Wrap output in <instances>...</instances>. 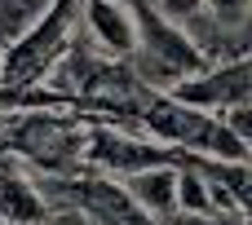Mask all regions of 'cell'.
Returning <instances> with one entry per match:
<instances>
[{
	"instance_id": "cell-1",
	"label": "cell",
	"mask_w": 252,
	"mask_h": 225,
	"mask_svg": "<svg viewBox=\"0 0 252 225\" xmlns=\"http://www.w3.org/2000/svg\"><path fill=\"white\" fill-rule=\"evenodd\" d=\"M89 119L71 106H13L0 119V150L35 177L84 172Z\"/></svg>"
},
{
	"instance_id": "cell-2",
	"label": "cell",
	"mask_w": 252,
	"mask_h": 225,
	"mask_svg": "<svg viewBox=\"0 0 252 225\" xmlns=\"http://www.w3.org/2000/svg\"><path fill=\"white\" fill-rule=\"evenodd\" d=\"M142 133L173 146V150H186L195 159H221V164H244L252 159V146L230 128L226 115H213L204 106H190L182 102L177 93H155L146 115H142Z\"/></svg>"
},
{
	"instance_id": "cell-3",
	"label": "cell",
	"mask_w": 252,
	"mask_h": 225,
	"mask_svg": "<svg viewBox=\"0 0 252 225\" xmlns=\"http://www.w3.org/2000/svg\"><path fill=\"white\" fill-rule=\"evenodd\" d=\"M133 18H137V53L128 57V66L155 93H173L182 80H195L199 71H208V57L195 44V35L182 22L164 18L151 0H133Z\"/></svg>"
},
{
	"instance_id": "cell-4",
	"label": "cell",
	"mask_w": 252,
	"mask_h": 225,
	"mask_svg": "<svg viewBox=\"0 0 252 225\" xmlns=\"http://www.w3.org/2000/svg\"><path fill=\"white\" fill-rule=\"evenodd\" d=\"M80 9L84 0H53V9L44 13V22L4 53V66H0V88H4V102L31 93L44 84V75L58 66V57L80 40L84 22H80Z\"/></svg>"
},
{
	"instance_id": "cell-5",
	"label": "cell",
	"mask_w": 252,
	"mask_h": 225,
	"mask_svg": "<svg viewBox=\"0 0 252 225\" xmlns=\"http://www.w3.org/2000/svg\"><path fill=\"white\" fill-rule=\"evenodd\" d=\"M186 150H173L155 137H146L142 128H120V124H89V146H84V168L89 172H102V177H133V172H146V168H164V164H177L186 168Z\"/></svg>"
},
{
	"instance_id": "cell-6",
	"label": "cell",
	"mask_w": 252,
	"mask_h": 225,
	"mask_svg": "<svg viewBox=\"0 0 252 225\" xmlns=\"http://www.w3.org/2000/svg\"><path fill=\"white\" fill-rule=\"evenodd\" d=\"M80 22H84L89 44L102 57L128 62L137 53V18H133V4H124V0H84Z\"/></svg>"
},
{
	"instance_id": "cell-7",
	"label": "cell",
	"mask_w": 252,
	"mask_h": 225,
	"mask_svg": "<svg viewBox=\"0 0 252 225\" xmlns=\"http://www.w3.org/2000/svg\"><path fill=\"white\" fill-rule=\"evenodd\" d=\"M53 203L31 168L0 155V221L4 225H49Z\"/></svg>"
},
{
	"instance_id": "cell-8",
	"label": "cell",
	"mask_w": 252,
	"mask_h": 225,
	"mask_svg": "<svg viewBox=\"0 0 252 225\" xmlns=\"http://www.w3.org/2000/svg\"><path fill=\"white\" fill-rule=\"evenodd\" d=\"M124 190L133 195V203L155 217V221H173L177 217V190H182V168L177 164H164V168H146V172H133L124 177Z\"/></svg>"
},
{
	"instance_id": "cell-9",
	"label": "cell",
	"mask_w": 252,
	"mask_h": 225,
	"mask_svg": "<svg viewBox=\"0 0 252 225\" xmlns=\"http://www.w3.org/2000/svg\"><path fill=\"white\" fill-rule=\"evenodd\" d=\"M49 9H53V0H0V49L9 53L13 44H22L44 22Z\"/></svg>"
},
{
	"instance_id": "cell-10",
	"label": "cell",
	"mask_w": 252,
	"mask_h": 225,
	"mask_svg": "<svg viewBox=\"0 0 252 225\" xmlns=\"http://www.w3.org/2000/svg\"><path fill=\"white\" fill-rule=\"evenodd\" d=\"M204 13L221 27H235V22L252 18V0H204Z\"/></svg>"
},
{
	"instance_id": "cell-11",
	"label": "cell",
	"mask_w": 252,
	"mask_h": 225,
	"mask_svg": "<svg viewBox=\"0 0 252 225\" xmlns=\"http://www.w3.org/2000/svg\"><path fill=\"white\" fill-rule=\"evenodd\" d=\"M164 18H173V22H182V27H190L199 13H204V0H151Z\"/></svg>"
},
{
	"instance_id": "cell-12",
	"label": "cell",
	"mask_w": 252,
	"mask_h": 225,
	"mask_svg": "<svg viewBox=\"0 0 252 225\" xmlns=\"http://www.w3.org/2000/svg\"><path fill=\"white\" fill-rule=\"evenodd\" d=\"M49 225H93V221H89V217H80L75 208H58V212L49 217Z\"/></svg>"
},
{
	"instance_id": "cell-13",
	"label": "cell",
	"mask_w": 252,
	"mask_h": 225,
	"mask_svg": "<svg viewBox=\"0 0 252 225\" xmlns=\"http://www.w3.org/2000/svg\"><path fill=\"white\" fill-rule=\"evenodd\" d=\"M0 66H4V49H0Z\"/></svg>"
}]
</instances>
